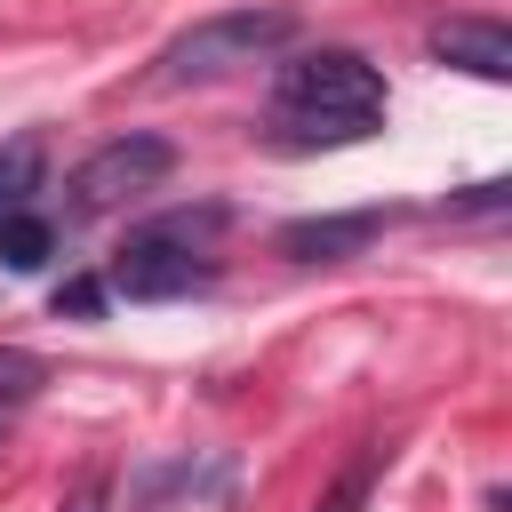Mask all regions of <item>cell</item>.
Wrapping results in <instances>:
<instances>
[{"instance_id":"cell-10","label":"cell","mask_w":512,"mask_h":512,"mask_svg":"<svg viewBox=\"0 0 512 512\" xmlns=\"http://www.w3.org/2000/svg\"><path fill=\"white\" fill-rule=\"evenodd\" d=\"M40 384H48V360H40V352H16V344H0V416H8V408H24Z\"/></svg>"},{"instance_id":"cell-2","label":"cell","mask_w":512,"mask_h":512,"mask_svg":"<svg viewBox=\"0 0 512 512\" xmlns=\"http://www.w3.org/2000/svg\"><path fill=\"white\" fill-rule=\"evenodd\" d=\"M224 232V208H176L144 232H128V248L104 264V288L136 296V304H160V296H192L216 280V256L208 240Z\"/></svg>"},{"instance_id":"cell-5","label":"cell","mask_w":512,"mask_h":512,"mask_svg":"<svg viewBox=\"0 0 512 512\" xmlns=\"http://www.w3.org/2000/svg\"><path fill=\"white\" fill-rule=\"evenodd\" d=\"M376 232H384L376 208H352V216H296V224L272 232V248H280L288 264H344V256H360Z\"/></svg>"},{"instance_id":"cell-7","label":"cell","mask_w":512,"mask_h":512,"mask_svg":"<svg viewBox=\"0 0 512 512\" xmlns=\"http://www.w3.org/2000/svg\"><path fill=\"white\" fill-rule=\"evenodd\" d=\"M48 256H56V224L32 216V208H8V216H0V264H8V272H40Z\"/></svg>"},{"instance_id":"cell-13","label":"cell","mask_w":512,"mask_h":512,"mask_svg":"<svg viewBox=\"0 0 512 512\" xmlns=\"http://www.w3.org/2000/svg\"><path fill=\"white\" fill-rule=\"evenodd\" d=\"M504 192H512V184H472V192L448 200V208H456V216H488V208H504Z\"/></svg>"},{"instance_id":"cell-1","label":"cell","mask_w":512,"mask_h":512,"mask_svg":"<svg viewBox=\"0 0 512 512\" xmlns=\"http://www.w3.org/2000/svg\"><path fill=\"white\" fill-rule=\"evenodd\" d=\"M272 128L288 144H360L384 128V72L360 48H304L272 72Z\"/></svg>"},{"instance_id":"cell-4","label":"cell","mask_w":512,"mask_h":512,"mask_svg":"<svg viewBox=\"0 0 512 512\" xmlns=\"http://www.w3.org/2000/svg\"><path fill=\"white\" fill-rule=\"evenodd\" d=\"M176 168V144L152 136V128H128V136H104L80 168H72V216H104V208H128L136 192H152L160 176Z\"/></svg>"},{"instance_id":"cell-3","label":"cell","mask_w":512,"mask_h":512,"mask_svg":"<svg viewBox=\"0 0 512 512\" xmlns=\"http://www.w3.org/2000/svg\"><path fill=\"white\" fill-rule=\"evenodd\" d=\"M296 32H304V16H296L288 0H248V8H224V16L184 24V32L160 48V72H168V80H224V72H248V64L280 56Z\"/></svg>"},{"instance_id":"cell-12","label":"cell","mask_w":512,"mask_h":512,"mask_svg":"<svg viewBox=\"0 0 512 512\" xmlns=\"http://www.w3.org/2000/svg\"><path fill=\"white\" fill-rule=\"evenodd\" d=\"M64 512H112V472H88L80 488H72V504Z\"/></svg>"},{"instance_id":"cell-9","label":"cell","mask_w":512,"mask_h":512,"mask_svg":"<svg viewBox=\"0 0 512 512\" xmlns=\"http://www.w3.org/2000/svg\"><path fill=\"white\" fill-rule=\"evenodd\" d=\"M376 472H384V448L368 440V448H360V456L336 472V488L320 496V512H368V488H376Z\"/></svg>"},{"instance_id":"cell-8","label":"cell","mask_w":512,"mask_h":512,"mask_svg":"<svg viewBox=\"0 0 512 512\" xmlns=\"http://www.w3.org/2000/svg\"><path fill=\"white\" fill-rule=\"evenodd\" d=\"M40 176H48V144H40V136H8V144H0V216H8V208H32Z\"/></svg>"},{"instance_id":"cell-11","label":"cell","mask_w":512,"mask_h":512,"mask_svg":"<svg viewBox=\"0 0 512 512\" xmlns=\"http://www.w3.org/2000/svg\"><path fill=\"white\" fill-rule=\"evenodd\" d=\"M56 312H72V320H96V312H104V280H96V272L64 280V288H56Z\"/></svg>"},{"instance_id":"cell-6","label":"cell","mask_w":512,"mask_h":512,"mask_svg":"<svg viewBox=\"0 0 512 512\" xmlns=\"http://www.w3.org/2000/svg\"><path fill=\"white\" fill-rule=\"evenodd\" d=\"M432 56L472 72V80H512V32L496 16H448L432 24Z\"/></svg>"}]
</instances>
